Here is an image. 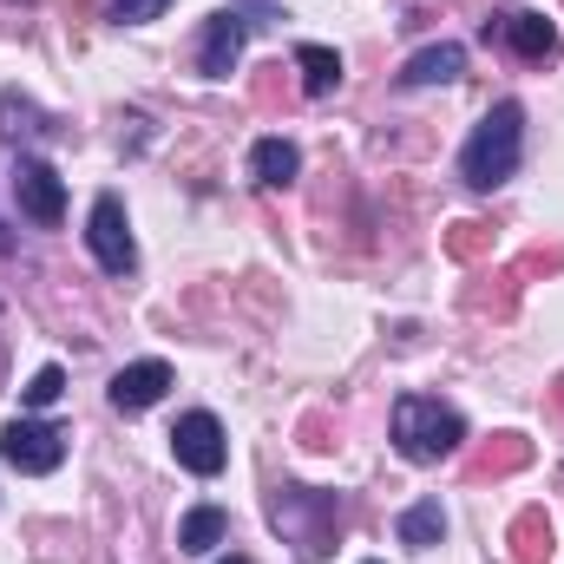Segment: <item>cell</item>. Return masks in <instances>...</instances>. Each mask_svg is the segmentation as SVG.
Returning <instances> with one entry per match:
<instances>
[{
    "instance_id": "cell-25",
    "label": "cell",
    "mask_w": 564,
    "mask_h": 564,
    "mask_svg": "<svg viewBox=\"0 0 564 564\" xmlns=\"http://www.w3.org/2000/svg\"><path fill=\"white\" fill-rule=\"evenodd\" d=\"M368 564H381V558H368Z\"/></svg>"
},
{
    "instance_id": "cell-23",
    "label": "cell",
    "mask_w": 564,
    "mask_h": 564,
    "mask_svg": "<svg viewBox=\"0 0 564 564\" xmlns=\"http://www.w3.org/2000/svg\"><path fill=\"white\" fill-rule=\"evenodd\" d=\"M224 564H250V558H224Z\"/></svg>"
},
{
    "instance_id": "cell-22",
    "label": "cell",
    "mask_w": 564,
    "mask_h": 564,
    "mask_svg": "<svg viewBox=\"0 0 564 564\" xmlns=\"http://www.w3.org/2000/svg\"><path fill=\"white\" fill-rule=\"evenodd\" d=\"M558 408H564V381H558Z\"/></svg>"
},
{
    "instance_id": "cell-1",
    "label": "cell",
    "mask_w": 564,
    "mask_h": 564,
    "mask_svg": "<svg viewBox=\"0 0 564 564\" xmlns=\"http://www.w3.org/2000/svg\"><path fill=\"white\" fill-rule=\"evenodd\" d=\"M341 519H348V506L335 492H315V486H276L270 492V525L282 532V545H295L302 564H322L335 552Z\"/></svg>"
},
{
    "instance_id": "cell-15",
    "label": "cell",
    "mask_w": 564,
    "mask_h": 564,
    "mask_svg": "<svg viewBox=\"0 0 564 564\" xmlns=\"http://www.w3.org/2000/svg\"><path fill=\"white\" fill-rule=\"evenodd\" d=\"M394 532H401V545H408V552H433V545L446 539V512H440V499H421V506H408Z\"/></svg>"
},
{
    "instance_id": "cell-8",
    "label": "cell",
    "mask_w": 564,
    "mask_h": 564,
    "mask_svg": "<svg viewBox=\"0 0 564 564\" xmlns=\"http://www.w3.org/2000/svg\"><path fill=\"white\" fill-rule=\"evenodd\" d=\"M243 40H250V20H243L237 7L210 13V20H204V40H197V73H204V79H230L237 59H243Z\"/></svg>"
},
{
    "instance_id": "cell-16",
    "label": "cell",
    "mask_w": 564,
    "mask_h": 564,
    "mask_svg": "<svg viewBox=\"0 0 564 564\" xmlns=\"http://www.w3.org/2000/svg\"><path fill=\"white\" fill-rule=\"evenodd\" d=\"M552 552V525H545V512H519L512 519V558L519 564H545Z\"/></svg>"
},
{
    "instance_id": "cell-24",
    "label": "cell",
    "mask_w": 564,
    "mask_h": 564,
    "mask_svg": "<svg viewBox=\"0 0 564 564\" xmlns=\"http://www.w3.org/2000/svg\"><path fill=\"white\" fill-rule=\"evenodd\" d=\"M0 250H7V230H0Z\"/></svg>"
},
{
    "instance_id": "cell-12",
    "label": "cell",
    "mask_w": 564,
    "mask_h": 564,
    "mask_svg": "<svg viewBox=\"0 0 564 564\" xmlns=\"http://www.w3.org/2000/svg\"><path fill=\"white\" fill-rule=\"evenodd\" d=\"M224 539H230V512H224V506H191L184 525H177V552H191V558H204V552L224 545Z\"/></svg>"
},
{
    "instance_id": "cell-6",
    "label": "cell",
    "mask_w": 564,
    "mask_h": 564,
    "mask_svg": "<svg viewBox=\"0 0 564 564\" xmlns=\"http://www.w3.org/2000/svg\"><path fill=\"white\" fill-rule=\"evenodd\" d=\"M13 204H20L26 224L53 230V224L66 217V177H59L46 158H20V164H13Z\"/></svg>"
},
{
    "instance_id": "cell-20",
    "label": "cell",
    "mask_w": 564,
    "mask_h": 564,
    "mask_svg": "<svg viewBox=\"0 0 564 564\" xmlns=\"http://www.w3.org/2000/svg\"><path fill=\"white\" fill-rule=\"evenodd\" d=\"M171 0H112V20L119 26H144V20H158Z\"/></svg>"
},
{
    "instance_id": "cell-14",
    "label": "cell",
    "mask_w": 564,
    "mask_h": 564,
    "mask_svg": "<svg viewBox=\"0 0 564 564\" xmlns=\"http://www.w3.org/2000/svg\"><path fill=\"white\" fill-rule=\"evenodd\" d=\"M295 73H302V93H308V99H328V93L341 86V53L308 40V46H295Z\"/></svg>"
},
{
    "instance_id": "cell-9",
    "label": "cell",
    "mask_w": 564,
    "mask_h": 564,
    "mask_svg": "<svg viewBox=\"0 0 564 564\" xmlns=\"http://www.w3.org/2000/svg\"><path fill=\"white\" fill-rule=\"evenodd\" d=\"M164 394H171V361H132V368L112 375V408L119 414H144Z\"/></svg>"
},
{
    "instance_id": "cell-17",
    "label": "cell",
    "mask_w": 564,
    "mask_h": 564,
    "mask_svg": "<svg viewBox=\"0 0 564 564\" xmlns=\"http://www.w3.org/2000/svg\"><path fill=\"white\" fill-rule=\"evenodd\" d=\"M525 459H532V446H525L519 433H499V446H492V453L479 459V479H492V473H519Z\"/></svg>"
},
{
    "instance_id": "cell-2",
    "label": "cell",
    "mask_w": 564,
    "mask_h": 564,
    "mask_svg": "<svg viewBox=\"0 0 564 564\" xmlns=\"http://www.w3.org/2000/svg\"><path fill=\"white\" fill-rule=\"evenodd\" d=\"M519 158H525V106H519V99H499V106L473 126L466 151H459V177H466L473 191H499V184L519 171Z\"/></svg>"
},
{
    "instance_id": "cell-7",
    "label": "cell",
    "mask_w": 564,
    "mask_h": 564,
    "mask_svg": "<svg viewBox=\"0 0 564 564\" xmlns=\"http://www.w3.org/2000/svg\"><path fill=\"white\" fill-rule=\"evenodd\" d=\"M171 453H177V466L184 473H197V479H217L224 473V459H230V440H224V426L217 414H184V421L171 426Z\"/></svg>"
},
{
    "instance_id": "cell-19",
    "label": "cell",
    "mask_w": 564,
    "mask_h": 564,
    "mask_svg": "<svg viewBox=\"0 0 564 564\" xmlns=\"http://www.w3.org/2000/svg\"><path fill=\"white\" fill-rule=\"evenodd\" d=\"M59 394H66V368H40V375L20 388V401H26V408H53Z\"/></svg>"
},
{
    "instance_id": "cell-10",
    "label": "cell",
    "mask_w": 564,
    "mask_h": 564,
    "mask_svg": "<svg viewBox=\"0 0 564 564\" xmlns=\"http://www.w3.org/2000/svg\"><path fill=\"white\" fill-rule=\"evenodd\" d=\"M499 33H506V46L519 53V59H532V66H552L558 59V26L545 20V13H532V7H519V13H506L499 20Z\"/></svg>"
},
{
    "instance_id": "cell-18",
    "label": "cell",
    "mask_w": 564,
    "mask_h": 564,
    "mask_svg": "<svg viewBox=\"0 0 564 564\" xmlns=\"http://www.w3.org/2000/svg\"><path fill=\"white\" fill-rule=\"evenodd\" d=\"M0 132L20 139V132H46V126H40V112H33L20 93H0Z\"/></svg>"
},
{
    "instance_id": "cell-3",
    "label": "cell",
    "mask_w": 564,
    "mask_h": 564,
    "mask_svg": "<svg viewBox=\"0 0 564 564\" xmlns=\"http://www.w3.org/2000/svg\"><path fill=\"white\" fill-rule=\"evenodd\" d=\"M466 446V421L459 408L433 401V394H401L394 401V453L414 459V466H440Z\"/></svg>"
},
{
    "instance_id": "cell-5",
    "label": "cell",
    "mask_w": 564,
    "mask_h": 564,
    "mask_svg": "<svg viewBox=\"0 0 564 564\" xmlns=\"http://www.w3.org/2000/svg\"><path fill=\"white\" fill-rule=\"evenodd\" d=\"M0 459L13 466V473H59V459H66V433L53 421H7L0 426Z\"/></svg>"
},
{
    "instance_id": "cell-11",
    "label": "cell",
    "mask_w": 564,
    "mask_h": 564,
    "mask_svg": "<svg viewBox=\"0 0 564 564\" xmlns=\"http://www.w3.org/2000/svg\"><path fill=\"white\" fill-rule=\"evenodd\" d=\"M466 73V46H453V40H440V46H421L408 66H401V86L414 93V86H453Z\"/></svg>"
},
{
    "instance_id": "cell-4",
    "label": "cell",
    "mask_w": 564,
    "mask_h": 564,
    "mask_svg": "<svg viewBox=\"0 0 564 564\" xmlns=\"http://www.w3.org/2000/svg\"><path fill=\"white\" fill-rule=\"evenodd\" d=\"M86 250H93V263L106 270V276H132L139 270V243H132V224H126V204L106 191L99 204H93V217H86Z\"/></svg>"
},
{
    "instance_id": "cell-13",
    "label": "cell",
    "mask_w": 564,
    "mask_h": 564,
    "mask_svg": "<svg viewBox=\"0 0 564 564\" xmlns=\"http://www.w3.org/2000/svg\"><path fill=\"white\" fill-rule=\"evenodd\" d=\"M295 171H302V151H295L289 139H257L250 144V177H257V184L282 191V184H295Z\"/></svg>"
},
{
    "instance_id": "cell-21",
    "label": "cell",
    "mask_w": 564,
    "mask_h": 564,
    "mask_svg": "<svg viewBox=\"0 0 564 564\" xmlns=\"http://www.w3.org/2000/svg\"><path fill=\"white\" fill-rule=\"evenodd\" d=\"M446 250H453V257H479V250H486V237H479V224H459V230L446 237Z\"/></svg>"
}]
</instances>
